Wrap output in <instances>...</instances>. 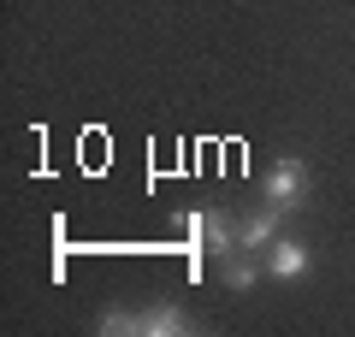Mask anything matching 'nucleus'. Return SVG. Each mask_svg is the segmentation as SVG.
Here are the masks:
<instances>
[{"instance_id": "nucleus-1", "label": "nucleus", "mask_w": 355, "mask_h": 337, "mask_svg": "<svg viewBox=\"0 0 355 337\" xmlns=\"http://www.w3.org/2000/svg\"><path fill=\"white\" fill-rule=\"evenodd\" d=\"M101 331L107 337H184L196 325H190V313H178V308H142V313H107Z\"/></svg>"}, {"instance_id": "nucleus-2", "label": "nucleus", "mask_w": 355, "mask_h": 337, "mask_svg": "<svg viewBox=\"0 0 355 337\" xmlns=\"http://www.w3.org/2000/svg\"><path fill=\"white\" fill-rule=\"evenodd\" d=\"M184 231H190V243H196V254H219V261H225V254H243L237 249V225L225 219V213H214V207H196V213H184Z\"/></svg>"}, {"instance_id": "nucleus-3", "label": "nucleus", "mask_w": 355, "mask_h": 337, "mask_svg": "<svg viewBox=\"0 0 355 337\" xmlns=\"http://www.w3.org/2000/svg\"><path fill=\"white\" fill-rule=\"evenodd\" d=\"M302 196H308V166L302 160H279L266 172V201L272 207H296Z\"/></svg>"}, {"instance_id": "nucleus-4", "label": "nucleus", "mask_w": 355, "mask_h": 337, "mask_svg": "<svg viewBox=\"0 0 355 337\" xmlns=\"http://www.w3.org/2000/svg\"><path fill=\"white\" fill-rule=\"evenodd\" d=\"M279 213H284V207H266V213H254V219H243V225H237V249H243V254L272 249V237H279Z\"/></svg>"}, {"instance_id": "nucleus-5", "label": "nucleus", "mask_w": 355, "mask_h": 337, "mask_svg": "<svg viewBox=\"0 0 355 337\" xmlns=\"http://www.w3.org/2000/svg\"><path fill=\"white\" fill-rule=\"evenodd\" d=\"M266 273H272V278H302L308 273V249H302V243H291V237H272Z\"/></svg>"}, {"instance_id": "nucleus-6", "label": "nucleus", "mask_w": 355, "mask_h": 337, "mask_svg": "<svg viewBox=\"0 0 355 337\" xmlns=\"http://www.w3.org/2000/svg\"><path fill=\"white\" fill-rule=\"evenodd\" d=\"M225 284H231V290H249V284H254V261H237V254H225Z\"/></svg>"}]
</instances>
